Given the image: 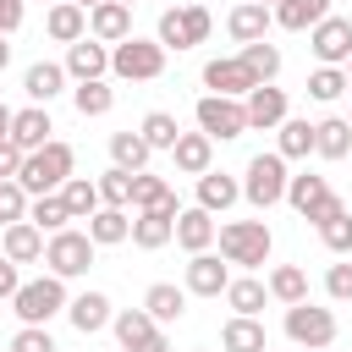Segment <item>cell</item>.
<instances>
[{
    "label": "cell",
    "instance_id": "3",
    "mask_svg": "<svg viewBox=\"0 0 352 352\" xmlns=\"http://www.w3.org/2000/svg\"><path fill=\"white\" fill-rule=\"evenodd\" d=\"M270 226L264 220H231V226H220V253H226V264H242V270H258L264 258H270Z\"/></svg>",
    "mask_w": 352,
    "mask_h": 352
},
{
    "label": "cell",
    "instance_id": "37",
    "mask_svg": "<svg viewBox=\"0 0 352 352\" xmlns=\"http://www.w3.org/2000/svg\"><path fill=\"white\" fill-rule=\"evenodd\" d=\"M72 104H77V116H104V110L116 104V88H110L104 77H94V82H77V88H72Z\"/></svg>",
    "mask_w": 352,
    "mask_h": 352
},
{
    "label": "cell",
    "instance_id": "46",
    "mask_svg": "<svg viewBox=\"0 0 352 352\" xmlns=\"http://www.w3.org/2000/svg\"><path fill=\"white\" fill-rule=\"evenodd\" d=\"M0 220H6V226L28 220V192H22L16 182H0Z\"/></svg>",
    "mask_w": 352,
    "mask_h": 352
},
{
    "label": "cell",
    "instance_id": "14",
    "mask_svg": "<svg viewBox=\"0 0 352 352\" xmlns=\"http://www.w3.org/2000/svg\"><path fill=\"white\" fill-rule=\"evenodd\" d=\"M88 33H94L99 44H121V38H132V11L116 6V0H104V6L88 11Z\"/></svg>",
    "mask_w": 352,
    "mask_h": 352
},
{
    "label": "cell",
    "instance_id": "6",
    "mask_svg": "<svg viewBox=\"0 0 352 352\" xmlns=\"http://www.w3.org/2000/svg\"><path fill=\"white\" fill-rule=\"evenodd\" d=\"M44 264H50V275H60V280L88 275V264H94V242H88V231H55V236L44 242Z\"/></svg>",
    "mask_w": 352,
    "mask_h": 352
},
{
    "label": "cell",
    "instance_id": "32",
    "mask_svg": "<svg viewBox=\"0 0 352 352\" xmlns=\"http://www.w3.org/2000/svg\"><path fill=\"white\" fill-rule=\"evenodd\" d=\"M126 231H132L126 209H99V214H88V242H94V248H116V242H126Z\"/></svg>",
    "mask_w": 352,
    "mask_h": 352
},
{
    "label": "cell",
    "instance_id": "20",
    "mask_svg": "<svg viewBox=\"0 0 352 352\" xmlns=\"http://www.w3.org/2000/svg\"><path fill=\"white\" fill-rule=\"evenodd\" d=\"M66 314H72V324H77L82 336H94V330H104V324L116 319L104 292H82V297H72V302H66Z\"/></svg>",
    "mask_w": 352,
    "mask_h": 352
},
{
    "label": "cell",
    "instance_id": "57",
    "mask_svg": "<svg viewBox=\"0 0 352 352\" xmlns=\"http://www.w3.org/2000/svg\"><path fill=\"white\" fill-rule=\"evenodd\" d=\"M116 6H126V11H132V6H138V0H116Z\"/></svg>",
    "mask_w": 352,
    "mask_h": 352
},
{
    "label": "cell",
    "instance_id": "41",
    "mask_svg": "<svg viewBox=\"0 0 352 352\" xmlns=\"http://www.w3.org/2000/svg\"><path fill=\"white\" fill-rule=\"evenodd\" d=\"M264 292H270L264 280H253V275H242V280H231V286H226V302H231V308H236L242 319H253V314L264 308Z\"/></svg>",
    "mask_w": 352,
    "mask_h": 352
},
{
    "label": "cell",
    "instance_id": "38",
    "mask_svg": "<svg viewBox=\"0 0 352 352\" xmlns=\"http://www.w3.org/2000/svg\"><path fill=\"white\" fill-rule=\"evenodd\" d=\"M138 138H143L148 148H176L182 126H176V116H165V110H148V116H143V126H138Z\"/></svg>",
    "mask_w": 352,
    "mask_h": 352
},
{
    "label": "cell",
    "instance_id": "4",
    "mask_svg": "<svg viewBox=\"0 0 352 352\" xmlns=\"http://www.w3.org/2000/svg\"><path fill=\"white\" fill-rule=\"evenodd\" d=\"M11 308H16V319H22V324H44V319H55V314L66 308V280H60V275L22 280V286H16V297H11Z\"/></svg>",
    "mask_w": 352,
    "mask_h": 352
},
{
    "label": "cell",
    "instance_id": "49",
    "mask_svg": "<svg viewBox=\"0 0 352 352\" xmlns=\"http://www.w3.org/2000/svg\"><path fill=\"white\" fill-rule=\"evenodd\" d=\"M16 170H22V148L6 138V143H0V182H16Z\"/></svg>",
    "mask_w": 352,
    "mask_h": 352
},
{
    "label": "cell",
    "instance_id": "55",
    "mask_svg": "<svg viewBox=\"0 0 352 352\" xmlns=\"http://www.w3.org/2000/svg\"><path fill=\"white\" fill-rule=\"evenodd\" d=\"M11 66V44H6V33H0V72Z\"/></svg>",
    "mask_w": 352,
    "mask_h": 352
},
{
    "label": "cell",
    "instance_id": "23",
    "mask_svg": "<svg viewBox=\"0 0 352 352\" xmlns=\"http://www.w3.org/2000/svg\"><path fill=\"white\" fill-rule=\"evenodd\" d=\"M143 314H148L154 324H170V319H182V314H187V292H182V286H170V280H160V286H148Z\"/></svg>",
    "mask_w": 352,
    "mask_h": 352
},
{
    "label": "cell",
    "instance_id": "35",
    "mask_svg": "<svg viewBox=\"0 0 352 352\" xmlns=\"http://www.w3.org/2000/svg\"><path fill=\"white\" fill-rule=\"evenodd\" d=\"M270 297H280L286 308H292V302H308V275H302L297 264H275V270H270Z\"/></svg>",
    "mask_w": 352,
    "mask_h": 352
},
{
    "label": "cell",
    "instance_id": "16",
    "mask_svg": "<svg viewBox=\"0 0 352 352\" xmlns=\"http://www.w3.org/2000/svg\"><path fill=\"white\" fill-rule=\"evenodd\" d=\"M44 28H50L55 44H77V38H88V11L72 6V0H55L50 16H44Z\"/></svg>",
    "mask_w": 352,
    "mask_h": 352
},
{
    "label": "cell",
    "instance_id": "47",
    "mask_svg": "<svg viewBox=\"0 0 352 352\" xmlns=\"http://www.w3.org/2000/svg\"><path fill=\"white\" fill-rule=\"evenodd\" d=\"M11 352H55V341H50L44 324H22V330L11 336Z\"/></svg>",
    "mask_w": 352,
    "mask_h": 352
},
{
    "label": "cell",
    "instance_id": "7",
    "mask_svg": "<svg viewBox=\"0 0 352 352\" xmlns=\"http://www.w3.org/2000/svg\"><path fill=\"white\" fill-rule=\"evenodd\" d=\"M286 336L308 352H324L336 341V314L330 308H314V302H292L286 308Z\"/></svg>",
    "mask_w": 352,
    "mask_h": 352
},
{
    "label": "cell",
    "instance_id": "10",
    "mask_svg": "<svg viewBox=\"0 0 352 352\" xmlns=\"http://www.w3.org/2000/svg\"><path fill=\"white\" fill-rule=\"evenodd\" d=\"M308 50H314L324 66L352 60V22H346V16H324L319 28H308Z\"/></svg>",
    "mask_w": 352,
    "mask_h": 352
},
{
    "label": "cell",
    "instance_id": "25",
    "mask_svg": "<svg viewBox=\"0 0 352 352\" xmlns=\"http://www.w3.org/2000/svg\"><path fill=\"white\" fill-rule=\"evenodd\" d=\"M22 88H28V99H33V104H50V99L66 88V66H55V60H38V66H28Z\"/></svg>",
    "mask_w": 352,
    "mask_h": 352
},
{
    "label": "cell",
    "instance_id": "15",
    "mask_svg": "<svg viewBox=\"0 0 352 352\" xmlns=\"http://www.w3.org/2000/svg\"><path fill=\"white\" fill-rule=\"evenodd\" d=\"M50 132H55V126H50V110H44V104H33V110H16V116H11V143H16L22 154L44 148V143H50Z\"/></svg>",
    "mask_w": 352,
    "mask_h": 352
},
{
    "label": "cell",
    "instance_id": "52",
    "mask_svg": "<svg viewBox=\"0 0 352 352\" xmlns=\"http://www.w3.org/2000/svg\"><path fill=\"white\" fill-rule=\"evenodd\" d=\"M16 286H22L16 264H11V258H0V297H16Z\"/></svg>",
    "mask_w": 352,
    "mask_h": 352
},
{
    "label": "cell",
    "instance_id": "28",
    "mask_svg": "<svg viewBox=\"0 0 352 352\" xmlns=\"http://www.w3.org/2000/svg\"><path fill=\"white\" fill-rule=\"evenodd\" d=\"M220 346L226 352H270V341H264V324L258 319H226V330H220Z\"/></svg>",
    "mask_w": 352,
    "mask_h": 352
},
{
    "label": "cell",
    "instance_id": "9",
    "mask_svg": "<svg viewBox=\"0 0 352 352\" xmlns=\"http://www.w3.org/2000/svg\"><path fill=\"white\" fill-rule=\"evenodd\" d=\"M198 132L214 143V138H242L248 132V110L236 99H220V94H204L198 99Z\"/></svg>",
    "mask_w": 352,
    "mask_h": 352
},
{
    "label": "cell",
    "instance_id": "58",
    "mask_svg": "<svg viewBox=\"0 0 352 352\" xmlns=\"http://www.w3.org/2000/svg\"><path fill=\"white\" fill-rule=\"evenodd\" d=\"M253 6H280V0H253Z\"/></svg>",
    "mask_w": 352,
    "mask_h": 352
},
{
    "label": "cell",
    "instance_id": "56",
    "mask_svg": "<svg viewBox=\"0 0 352 352\" xmlns=\"http://www.w3.org/2000/svg\"><path fill=\"white\" fill-rule=\"evenodd\" d=\"M72 6H82V11H94V6H104V0H72Z\"/></svg>",
    "mask_w": 352,
    "mask_h": 352
},
{
    "label": "cell",
    "instance_id": "43",
    "mask_svg": "<svg viewBox=\"0 0 352 352\" xmlns=\"http://www.w3.org/2000/svg\"><path fill=\"white\" fill-rule=\"evenodd\" d=\"M94 187H99V204H104V209H126V204H132V170H121V165L104 170Z\"/></svg>",
    "mask_w": 352,
    "mask_h": 352
},
{
    "label": "cell",
    "instance_id": "22",
    "mask_svg": "<svg viewBox=\"0 0 352 352\" xmlns=\"http://www.w3.org/2000/svg\"><path fill=\"white\" fill-rule=\"evenodd\" d=\"M6 258H11V264H33V258H44V231H38L33 220L6 226Z\"/></svg>",
    "mask_w": 352,
    "mask_h": 352
},
{
    "label": "cell",
    "instance_id": "24",
    "mask_svg": "<svg viewBox=\"0 0 352 352\" xmlns=\"http://www.w3.org/2000/svg\"><path fill=\"white\" fill-rule=\"evenodd\" d=\"M270 16H275L280 28H292V33H302V28H319V22L330 16V0H280Z\"/></svg>",
    "mask_w": 352,
    "mask_h": 352
},
{
    "label": "cell",
    "instance_id": "12",
    "mask_svg": "<svg viewBox=\"0 0 352 352\" xmlns=\"http://www.w3.org/2000/svg\"><path fill=\"white\" fill-rule=\"evenodd\" d=\"M66 72H72L77 82H94V77L110 72V50H104L99 38H77V44H66Z\"/></svg>",
    "mask_w": 352,
    "mask_h": 352
},
{
    "label": "cell",
    "instance_id": "18",
    "mask_svg": "<svg viewBox=\"0 0 352 352\" xmlns=\"http://www.w3.org/2000/svg\"><path fill=\"white\" fill-rule=\"evenodd\" d=\"M242 110H248V126H280V121H286V94L270 88V82H258Z\"/></svg>",
    "mask_w": 352,
    "mask_h": 352
},
{
    "label": "cell",
    "instance_id": "48",
    "mask_svg": "<svg viewBox=\"0 0 352 352\" xmlns=\"http://www.w3.org/2000/svg\"><path fill=\"white\" fill-rule=\"evenodd\" d=\"M324 292H330L336 302H352V264H330V275H324Z\"/></svg>",
    "mask_w": 352,
    "mask_h": 352
},
{
    "label": "cell",
    "instance_id": "59",
    "mask_svg": "<svg viewBox=\"0 0 352 352\" xmlns=\"http://www.w3.org/2000/svg\"><path fill=\"white\" fill-rule=\"evenodd\" d=\"M346 82H352V60H346Z\"/></svg>",
    "mask_w": 352,
    "mask_h": 352
},
{
    "label": "cell",
    "instance_id": "40",
    "mask_svg": "<svg viewBox=\"0 0 352 352\" xmlns=\"http://www.w3.org/2000/svg\"><path fill=\"white\" fill-rule=\"evenodd\" d=\"M28 220H33L38 231H50V236H55V231H66V220H72V214H66L60 192H44V198H33V204H28Z\"/></svg>",
    "mask_w": 352,
    "mask_h": 352
},
{
    "label": "cell",
    "instance_id": "5",
    "mask_svg": "<svg viewBox=\"0 0 352 352\" xmlns=\"http://www.w3.org/2000/svg\"><path fill=\"white\" fill-rule=\"evenodd\" d=\"M242 198L258 204V209L280 204L286 198V160L280 154H253L248 160V182H242Z\"/></svg>",
    "mask_w": 352,
    "mask_h": 352
},
{
    "label": "cell",
    "instance_id": "39",
    "mask_svg": "<svg viewBox=\"0 0 352 352\" xmlns=\"http://www.w3.org/2000/svg\"><path fill=\"white\" fill-rule=\"evenodd\" d=\"M110 154H116V165H121V170H132V176H138V170L148 165V154H154V148H148L138 132H116V138H110Z\"/></svg>",
    "mask_w": 352,
    "mask_h": 352
},
{
    "label": "cell",
    "instance_id": "42",
    "mask_svg": "<svg viewBox=\"0 0 352 352\" xmlns=\"http://www.w3.org/2000/svg\"><path fill=\"white\" fill-rule=\"evenodd\" d=\"M280 160H302L314 154V121H280Z\"/></svg>",
    "mask_w": 352,
    "mask_h": 352
},
{
    "label": "cell",
    "instance_id": "13",
    "mask_svg": "<svg viewBox=\"0 0 352 352\" xmlns=\"http://www.w3.org/2000/svg\"><path fill=\"white\" fill-rule=\"evenodd\" d=\"M231 286V270L214 258V253H192V264H187V292L192 297H220Z\"/></svg>",
    "mask_w": 352,
    "mask_h": 352
},
{
    "label": "cell",
    "instance_id": "17",
    "mask_svg": "<svg viewBox=\"0 0 352 352\" xmlns=\"http://www.w3.org/2000/svg\"><path fill=\"white\" fill-rule=\"evenodd\" d=\"M270 22H275V16H270V6H253V0H242V6L226 16V28H231V38H236V44H258V38L270 33Z\"/></svg>",
    "mask_w": 352,
    "mask_h": 352
},
{
    "label": "cell",
    "instance_id": "50",
    "mask_svg": "<svg viewBox=\"0 0 352 352\" xmlns=\"http://www.w3.org/2000/svg\"><path fill=\"white\" fill-rule=\"evenodd\" d=\"M341 209H346V204H341V198L330 192V198H319V204H314V209H308L302 220H314V226H324V220H330V214H341Z\"/></svg>",
    "mask_w": 352,
    "mask_h": 352
},
{
    "label": "cell",
    "instance_id": "19",
    "mask_svg": "<svg viewBox=\"0 0 352 352\" xmlns=\"http://www.w3.org/2000/svg\"><path fill=\"white\" fill-rule=\"evenodd\" d=\"M176 242H182L187 253H209V242H214L209 209H176Z\"/></svg>",
    "mask_w": 352,
    "mask_h": 352
},
{
    "label": "cell",
    "instance_id": "33",
    "mask_svg": "<svg viewBox=\"0 0 352 352\" xmlns=\"http://www.w3.org/2000/svg\"><path fill=\"white\" fill-rule=\"evenodd\" d=\"M110 324H116V341H121V352H132V346H143V341H148V336L160 330V324H154V319H148L143 308H121V314H116Z\"/></svg>",
    "mask_w": 352,
    "mask_h": 352
},
{
    "label": "cell",
    "instance_id": "45",
    "mask_svg": "<svg viewBox=\"0 0 352 352\" xmlns=\"http://www.w3.org/2000/svg\"><path fill=\"white\" fill-rule=\"evenodd\" d=\"M308 94H314V99H341V94H346V72H341V66H319V72L308 77Z\"/></svg>",
    "mask_w": 352,
    "mask_h": 352
},
{
    "label": "cell",
    "instance_id": "30",
    "mask_svg": "<svg viewBox=\"0 0 352 352\" xmlns=\"http://www.w3.org/2000/svg\"><path fill=\"white\" fill-rule=\"evenodd\" d=\"M132 204H138V214H148V209H165V214H176V192L160 182V176H132Z\"/></svg>",
    "mask_w": 352,
    "mask_h": 352
},
{
    "label": "cell",
    "instance_id": "11",
    "mask_svg": "<svg viewBox=\"0 0 352 352\" xmlns=\"http://www.w3.org/2000/svg\"><path fill=\"white\" fill-rule=\"evenodd\" d=\"M204 82H209V94H220V99H248V94L258 88L242 60H209V66H204Z\"/></svg>",
    "mask_w": 352,
    "mask_h": 352
},
{
    "label": "cell",
    "instance_id": "29",
    "mask_svg": "<svg viewBox=\"0 0 352 352\" xmlns=\"http://www.w3.org/2000/svg\"><path fill=\"white\" fill-rule=\"evenodd\" d=\"M170 154H176V170H187V176H204V170H209V154H214V143H209L204 132H182Z\"/></svg>",
    "mask_w": 352,
    "mask_h": 352
},
{
    "label": "cell",
    "instance_id": "27",
    "mask_svg": "<svg viewBox=\"0 0 352 352\" xmlns=\"http://www.w3.org/2000/svg\"><path fill=\"white\" fill-rule=\"evenodd\" d=\"M138 248H165L170 236H176V214H165V209H148V214H138L132 220V231H126Z\"/></svg>",
    "mask_w": 352,
    "mask_h": 352
},
{
    "label": "cell",
    "instance_id": "31",
    "mask_svg": "<svg viewBox=\"0 0 352 352\" xmlns=\"http://www.w3.org/2000/svg\"><path fill=\"white\" fill-rule=\"evenodd\" d=\"M60 204H66L72 220H88V214H99V187L88 176H66L60 182Z\"/></svg>",
    "mask_w": 352,
    "mask_h": 352
},
{
    "label": "cell",
    "instance_id": "51",
    "mask_svg": "<svg viewBox=\"0 0 352 352\" xmlns=\"http://www.w3.org/2000/svg\"><path fill=\"white\" fill-rule=\"evenodd\" d=\"M22 11H28L22 0H0V33H16L22 28Z\"/></svg>",
    "mask_w": 352,
    "mask_h": 352
},
{
    "label": "cell",
    "instance_id": "8",
    "mask_svg": "<svg viewBox=\"0 0 352 352\" xmlns=\"http://www.w3.org/2000/svg\"><path fill=\"white\" fill-rule=\"evenodd\" d=\"M204 38H209V11L204 6H176V11L160 16V44L165 50H192Z\"/></svg>",
    "mask_w": 352,
    "mask_h": 352
},
{
    "label": "cell",
    "instance_id": "60",
    "mask_svg": "<svg viewBox=\"0 0 352 352\" xmlns=\"http://www.w3.org/2000/svg\"><path fill=\"white\" fill-rule=\"evenodd\" d=\"M22 6H28V0H22Z\"/></svg>",
    "mask_w": 352,
    "mask_h": 352
},
{
    "label": "cell",
    "instance_id": "2",
    "mask_svg": "<svg viewBox=\"0 0 352 352\" xmlns=\"http://www.w3.org/2000/svg\"><path fill=\"white\" fill-rule=\"evenodd\" d=\"M110 72L126 77V82H154V77L165 72V44L132 33V38H121V44L110 50Z\"/></svg>",
    "mask_w": 352,
    "mask_h": 352
},
{
    "label": "cell",
    "instance_id": "54",
    "mask_svg": "<svg viewBox=\"0 0 352 352\" xmlns=\"http://www.w3.org/2000/svg\"><path fill=\"white\" fill-rule=\"evenodd\" d=\"M11 116H16V110H6V104H0V143L11 138Z\"/></svg>",
    "mask_w": 352,
    "mask_h": 352
},
{
    "label": "cell",
    "instance_id": "53",
    "mask_svg": "<svg viewBox=\"0 0 352 352\" xmlns=\"http://www.w3.org/2000/svg\"><path fill=\"white\" fill-rule=\"evenodd\" d=\"M132 352H170V341H165V336H160V330H154V336H148V341H143V346H132Z\"/></svg>",
    "mask_w": 352,
    "mask_h": 352
},
{
    "label": "cell",
    "instance_id": "34",
    "mask_svg": "<svg viewBox=\"0 0 352 352\" xmlns=\"http://www.w3.org/2000/svg\"><path fill=\"white\" fill-rule=\"evenodd\" d=\"M319 198H330V182H324V176H308V170H302V176H286V204H292L297 214H308Z\"/></svg>",
    "mask_w": 352,
    "mask_h": 352
},
{
    "label": "cell",
    "instance_id": "36",
    "mask_svg": "<svg viewBox=\"0 0 352 352\" xmlns=\"http://www.w3.org/2000/svg\"><path fill=\"white\" fill-rule=\"evenodd\" d=\"M248 72H253V82H270L275 72H280V50L270 44V38H258V44H242V55H236Z\"/></svg>",
    "mask_w": 352,
    "mask_h": 352
},
{
    "label": "cell",
    "instance_id": "21",
    "mask_svg": "<svg viewBox=\"0 0 352 352\" xmlns=\"http://www.w3.org/2000/svg\"><path fill=\"white\" fill-rule=\"evenodd\" d=\"M236 198H242V182H231L226 170H204L198 176V209L214 214V209H231Z\"/></svg>",
    "mask_w": 352,
    "mask_h": 352
},
{
    "label": "cell",
    "instance_id": "1",
    "mask_svg": "<svg viewBox=\"0 0 352 352\" xmlns=\"http://www.w3.org/2000/svg\"><path fill=\"white\" fill-rule=\"evenodd\" d=\"M72 165H77V154H72V143H44V148H33V154H22V170H16V187L28 192V198H44V192H60V182L72 176Z\"/></svg>",
    "mask_w": 352,
    "mask_h": 352
},
{
    "label": "cell",
    "instance_id": "26",
    "mask_svg": "<svg viewBox=\"0 0 352 352\" xmlns=\"http://www.w3.org/2000/svg\"><path fill=\"white\" fill-rule=\"evenodd\" d=\"M314 154H324V160H346V154H352V121H341V116L319 121V126H314Z\"/></svg>",
    "mask_w": 352,
    "mask_h": 352
},
{
    "label": "cell",
    "instance_id": "44",
    "mask_svg": "<svg viewBox=\"0 0 352 352\" xmlns=\"http://www.w3.org/2000/svg\"><path fill=\"white\" fill-rule=\"evenodd\" d=\"M319 242H324L330 253H352V214H346V209L330 214V220L319 226Z\"/></svg>",
    "mask_w": 352,
    "mask_h": 352
}]
</instances>
